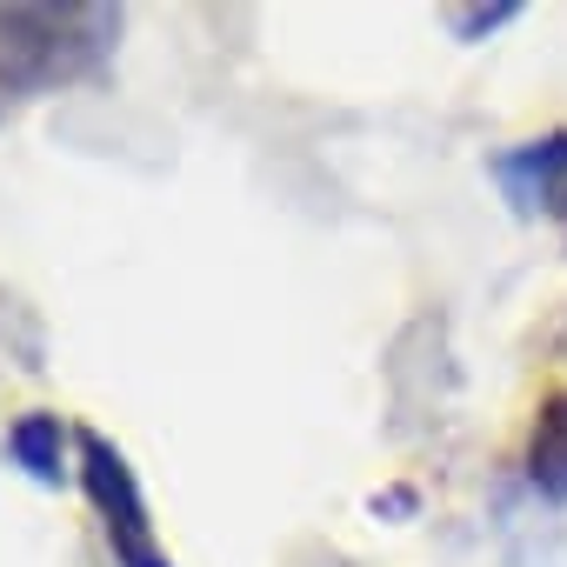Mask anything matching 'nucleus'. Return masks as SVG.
I'll return each mask as SVG.
<instances>
[{
    "instance_id": "6",
    "label": "nucleus",
    "mask_w": 567,
    "mask_h": 567,
    "mask_svg": "<svg viewBox=\"0 0 567 567\" xmlns=\"http://www.w3.org/2000/svg\"><path fill=\"white\" fill-rule=\"evenodd\" d=\"M501 21H514V8L501 0V8H474V14H454V34L461 41H474V34H487V28H501Z\"/></svg>"
},
{
    "instance_id": "7",
    "label": "nucleus",
    "mask_w": 567,
    "mask_h": 567,
    "mask_svg": "<svg viewBox=\"0 0 567 567\" xmlns=\"http://www.w3.org/2000/svg\"><path fill=\"white\" fill-rule=\"evenodd\" d=\"M547 214H554V220H560V234H567V187H560V194L547 200Z\"/></svg>"
},
{
    "instance_id": "5",
    "label": "nucleus",
    "mask_w": 567,
    "mask_h": 567,
    "mask_svg": "<svg viewBox=\"0 0 567 567\" xmlns=\"http://www.w3.org/2000/svg\"><path fill=\"white\" fill-rule=\"evenodd\" d=\"M8 454L41 481V487H61V414H21L8 427Z\"/></svg>"
},
{
    "instance_id": "4",
    "label": "nucleus",
    "mask_w": 567,
    "mask_h": 567,
    "mask_svg": "<svg viewBox=\"0 0 567 567\" xmlns=\"http://www.w3.org/2000/svg\"><path fill=\"white\" fill-rule=\"evenodd\" d=\"M527 481L540 501H567V388H554L534 414V441H527Z\"/></svg>"
},
{
    "instance_id": "3",
    "label": "nucleus",
    "mask_w": 567,
    "mask_h": 567,
    "mask_svg": "<svg viewBox=\"0 0 567 567\" xmlns=\"http://www.w3.org/2000/svg\"><path fill=\"white\" fill-rule=\"evenodd\" d=\"M494 174H501V187L514 194V207H520V214L547 207V200L567 187V134H547V141L507 147V154L494 161Z\"/></svg>"
},
{
    "instance_id": "2",
    "label": "nucleus",
    "mask_w": 567,
    "mask_h": 567,
    "mask_svg": "<svg viewBox=\"0 0 567 567\" xmlns=\"http://www.w3.org/2000/svg\"><path fill=\"white\" fill-rule=\"evenodd\" d=\"M74 441H81V487L101 507V527H107L114 560L121 567H174L161 554V540H154V520H147V501H141V481H134L127 454L107 434H94V427H81Z\"/></svg>"
},
{
    "instance_id": "1",
    "label": "nucleus",
    "mask_w": 567,
    "mask_h": 567,
    "mask_svg": "<svg viewBox=\"0 0 567 567\" xmlns=\"http://www.w3.org/2000/svg\"><path fill=\"white\" fill-rule=\"evenodd\" d=\"M121 14L107 8H0V114L14 101L81 81L107 41H114Z\"/></svg>"
}]
</instances>
